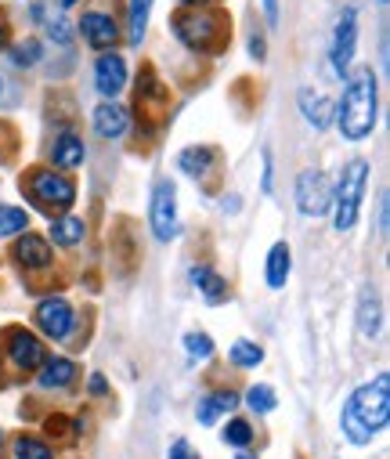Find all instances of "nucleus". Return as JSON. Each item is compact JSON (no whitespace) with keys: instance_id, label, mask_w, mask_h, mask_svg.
Returning a JSON list of instances; mask_svg holds the SVG:
<instances>
[{"instance_id":"nucleus-17","label":"nucleus","mask_w":390,"mask_h":459,"mask_svg":"<svg viewBox=\"0 0 390 459\" xmlns=\"http://www.w3.org/2000/svg\"><path fill=\"white\" fill-rule=\"evenodd\" d=\"M217 163H221V152L213 145H192L178 156V170H185L188 178H210Z\"/></svg>"},{"instance_id":"nucleus-42","label":"nucleus","mask_w":390,"mask_h":459,"mask_svg":"<svg viewBox=\"0 0 390 459\" xmlns=\"http://www.w3.org/2000/svg\"><path fill=\"white\" fill-rule=\"evenodd\" d=\"M62 8H76V0H62Z\"/></svg>"},{"instance_id":"nucleus-2","label":"nucleus","mask_w":390,"mask_h":459,"mask_svg":"<svg viewBox=\"0 0 390 459\" xmlns=\"http://www.w3.org/2000/svg\"><path fill=\"white\" fill-rule=\"evenodd\" d=\"M376 108H379V98H376V76L372 69H358L347 76V87H343V98L336 105V127L347 142H361L372 134L376 127Z\"/></svg>"},{"instance_id":"nucleus-39","label":"nucleus","mask_w":390,"mask_h":459,"mask_svg":"<svg viewBox=\"0 0 390 459\" xmlns=\"http://www.w3.org/2000/svg\"><path fill=\"white\" fill-rule=\"evenodd\" d=\"M105 391H108L105 377H91V394H105Z\"/></svg>"},{"instance_id":"nucleus-9","label":"nucleus","mask_w":390,"mask_h":459,"mask_svg":"<svg viewBox=\"0 0 390 459\" xmlns=\"http://www.w3.org/2000/svg\"><path fill=\"white\" fill-rule=\"evenodd\" d=\"M297 206L304 217H325L333 206V188L322 170H304L297 178Z\"/></svg>"},{"instance_id":"nucleus-1","label":"nucleus","mask_w":390,"mask_h":459,"mask_svg":"<svg viewBox=\"0 0 390 459\" xmlns=\"http://www.w3.org/2000/svg\"><path fill=\"white\" fill-rule=\"evenodd\" d=\"M386 423H390V377L379 373L372 384L358 387L343 402L340 427H343V437L351 445H368L372 434H379Z\"/></svg>"},{"instance_id":"nucleus-14","label":"nucleus","mask_w":390,"mask_h":459,"mask_svg":"<svg viewBox=\"0 0 390 459\" xmlns=\"http://www.w3.org/2000/svg\"><path fill=\"white\" fill-rule=\"evenodd\" d=\"M12 257L26 268V272H48L51 264H55V250H51V243L44 239V236H19V243L12 247Z\"/></svg>"},{"instance_id":"nucleus-46","label":"nucleus","mask_w":390,"mask_h":459,"mask_svg":"<svg viewBox=\"0 0 390 459\" xmlns=\"http://www.w3.org/2000/svg\"><path fill=\"white\" fill-rule=\"evenodd\" d=\"M0 437H4V434H0Z\"/></svg>"},{"instance_id":"nucleus-41","label":"nucleus","mask_w":390,"mask_h":459,"mask_svg":"<svg viewBox=\"0 0 390 459\" xmlns=\"http://www.w3.org/2000/svg\"><path fill=\"white\" fill-rule=\"evenodd\" d=\"M4 48H8V26L0 22V51H4Z\"/></svg>"},{"instance_id":"nucleus-32","label":"nucleus","mask_w":390,"mask_h":459,"mask_svg":"<svg viewBox=\"0 0 390 459\" xmlns=\"http://www.w3.org/2000/svg\"><path fill=\"white\" fill-rule=\"evenodd\" d=\"M224 441L235 445V448H246V445L253 441V427H249V420H231V423L224 427Z\"/></svg>"},{"instance_id":"nucleus-15","label":"nucleus","mask_w":390,"mask_h":459,"mask_svg":"<svg viewBox=\"0 0 390 459\" xmlns=\"http://www.w3.org/2000/svg\"><path fill=\"white\" fill-rule=\"evenodd\" d=\"M300 112H304V120L315 127V131H325L333 120H336V105L325 98V94H318V91H300Z\"/></svg>"},{"instance_id":"nucleus-31","label":"nucleus","mask_w":390,"mask_h":459,"mask_svg":"<svg viewBox=\"0 0 390 459\" xmlns=\"http://www.w3.org/2000/svg\"><path fill=\"white\" fill-rule=\"evenodd\" d=\"M185 351H188V359L206 362V359L213 355V340H210V333H185Z\"/></svg>"},{"instance_id":"nucleus-4","label":"nucleus","mask_w":390,"mask_h":459,"mask_svg":"<svg viewBox=\"0 0 390 459\" xmlns=\"http://www.w3.org/2000/svg\"><path fill=\"white\" fill-rule=\"evenodd\" d=\"M22 192L37 210H44L51 217L65 213L76 203V181L55 167H30L22 174Z\"/></svg>"},{"instance_id":"nucleus-36","label":"nucleus","mask_w":390,"mask_h":459,"mask_svg":"<svg viewBox=\"0 0 390 459\" xmlns=\"http://www.w3.org/2000/svg\"><path fill=\"white\" fill-rule=\"evenodd\" d=\"M249 55H253L256 62H264L268 48H264V37H260V33H253V37H249Z\"/></svg>"},{"instance_id":"nucleus-37","label":"nucleus","mask_w":390,"mask_h":459,"mask_svg":"<svg viewBox=\"0 0 390 459\" xmlns=\"http://www.w3.org/2000/svg\"><path fill=\"white\" fill-rule=\"evenodd\" d=\"M264 15L272 26H279V0H264Z\"/></svg>"},{"instance_id":"nucleus-24","label":"nucleus","mask_w":390,"mask_h":459,"mask_svg":"<svg viewBox=\"0 0 390 459\" xmlns=\"http://www.w3.org/2000/svg\"><path fill=\"white\" fill-rule=\"evenodd\" d=\"M235 391H217V394H206L203 402H199V409H195V416H199V423L203 427H210V423H217L228 409H235Z\"/></svg>"},{"instance_id":"nucleus-13","label":"nucleus","mask_w":390,"mask_h":459,"mask_svg":"<svg viewBox=\"0 0 390 459\" xmlns=\"http://www.w3.org/2000/svg\"><path fill=\"white\" fill-rule=\"evenodd\" d=\"M94 87L108 101L116 94H123V87H126V62H123V55H116V51H101L98 55V62H94Z\"/></svg>"},{"instance_id":"nucleus-8","label":"nucleus","mask_w":390,"mask_h":459,"mask_svg":"<svg viewBox=\"0 0 390 459\" xmlns=\"http://www.w3.org/2000/svg\"><path fill=\"white\" fill-rule=\"evenodd\" d=\"M152 236L160 243H170L178 236V188L170 178H160L156 188H152Z\"/></svg>"},{"instance_id":"nucleus-19","label":"nucleus","mask_w":390,"mask_h":459,"mask_svg":"<svg viewBox=\"0 0 390 459\" xmlns=\"http://www.w3.org/2000/svg\"><path fill=\"white\" fill-rule=\"evenodd\" d=\"M76 377H80L76 362L58 355V359H44V366H40V373H37V384H40L44 391H55V387H69Z\"/></svg>"},{"instance_id":"nucleus-10","label":"nucleus","mask_w":390,"mask_h":459,"mask_svg":"<svg viewBox=\"0 0 390 459\" xmlns=\"http://www.w3.org/2000/svg\"><path fill=\"white\" fill-rule=\"evenodd\" d=\"M33 322H37V329H40L44 336H51V340H69V333H73V325H76V315H73V307H69L65 297H48V300L37 304Z\"/></svg>"},{"instance_id":"nucleus-33","label":"nucleus","mask_w":390,"mask_h":459,"mask_svg":"<svg viewBox=\"0 0 390 459\" xmlns=\"http://www.w3.org/2000/svg\"><path fill=\"white\" fill-rule=\"evenodd\" d=\"M48 434H58L62 441H73L76 437V423L73 420H65V416H48Z\"/></svg>"},{"instance_id":"nucleus-3","label":"nucleus","mask_w":390,"mask_h":459,"mask_svg":"<svg viewBox=\"0 0 390 459\" xmlns=\"http://www.w3.org/2000/svg\"><path fill=\"white\" fill-rule=\"evenodd\" d=\"M170 30L178 40L199 55H221L231 40V19L210 4V8H178L170 19Z\"/></svg>"},{"instance_id":"nucleus-21","label":"nucleus","mask_w":390,"mask_h":459,"mask_svg":"<svg viewBox=\"0 0 390 459\" xmlns=\"http://www.w3.org/2000/svg\"><path fill=\"white\" fill-rule=\"evenodd\" d=\"M83 142L73 134V131H65V134H58L55 138V145H51V163L58 167V170H76L80 163H83Z\"/></svg>"},{"instance_id":"nucleus-23","label":"nucleus","mask_w":390,"mask_h":459,"mask_svg":"<svg viewBox=\"0 0 390 459\" xmlns=\"http://www.w3.org/2000/svg\"><path fill=\"white\" fill-rule=\"evenodd\" d=\"M290 272H293V254H290L286 243H275V247L268 250V264H264L268 286H272V290H282V286L290 282Z\"/></svg>"},{"instance_id":"nucleus-34","label":"nucleus","mask_w":390,"mask_h":459,"mask_svg":"<svg viewBox=\"0 0 390 459\" xmlns=\"http://www.w3.org/2000/svg\"><path fill=\"white\" fill-rule=\"evenodd\" d=\"M48 33H51V40H58V44H69V26H65V19H51Z\"/></svg>"},{"instance_id":"nucleus-26","label":"nucleus","mask_w":390,"mask_h":459,"mask_svg":"<svg viewBox=\"0 0 390 459\" xmlns=\"http://www.w3.org/2000/svg\"><path fill=\"white\" fill-rule=\"evenodd\" d=\"M149 15H152V0H130V44H142L145 30H149Z\"/></svg>"},{"instance_id":"nucleus-40","label":"nucleus","mask_w":390,"mask_h":459,"mask_svg":"<svg viewBox=\"0 0 390 459\" xmlns=\"http://www.w3.org/2000/svg\"><path fill=\"white\" fill-rule=\"evenodd\" d=\"M181 8H210V4H217V0H178Z\"/></svg>"},{"instance_id":"nucleus-35","label":"nucleus","mask_w":390,"mask_h":459,"mask_svg":"<svg viewBox=\"0 0 390 459\" xmlns=\"http://www.w3.org/2000/svg\"><path fill=\"white\" fill-rule=\"evenodd\" d=\"M170 459H199V455L192 452V445H188L185 437H178V441L170 445Z\"/></svg>"},{"instance_id":"nucleus-29","label":"nucleus","mask_w":390,"mask_h":459,"mask_svg":"<svg viewBox=\"0 0 390 459\" xmlns=\"http://www.w3.org/2000/svg\"><path fill=\"white\" fill-rule=\"evenodd\" d=\"M15 459H55V455H51V448H48L40 437L19 434V437H15Z\"/></svg>"},{"instance_id":"nucleus-28","label":"nucleus","mask_w":390,"mask_h":459,"mask_svg":"<svg viewBox=\"0 0 390 459\" xmlns=\"http://www.w3.org/2000/svg\"><path fill=\"white\" fill-rule=\"evenodd\" d=\"M246 405H249L253 412L264 416V412H272V409L279 405V398H275V391H272L268 384H253V387L246 391Z\"/></svg>"},{"instance_id":"nucleus-38","label":"nucleus","mask_w":390,"mask_h":459,"mask_svg":"<svg viewBox=\"0 0 390 459\" xmlns=\"http://www.w3.org/2000/svg\"><path fill=\"white\" fill-rule=\"evenodd\" d=\"M379 236H386V192L379 195Z\"/></svg>"},{"instance_id":"nucleus-25","label":"nucleus","mask_w":390,"mask_h":459,"mask_svg":"<svg viewBox=\"0 0 390 459\" xmlns=\"http://www.w3.org/2000/svg\"><path fill=\"white\" fill-rule=\"evenodd\" d=\"M228 359H231L238 369H256L260 362H264V348H260V343H253V340H235L231 351H228Z\"/></svg>"},{"instance_id":"nucleus-22","label":"nucleus","mask_w":390,"mask_h":459,"mask_svg":"<svg viewBox=\"0 0 390 459\" xmlns=\"http://www.w3.org/2000/svg\"><path fill=\"white\" fill-rule=\"evenodd\" d=\"M192 282L199 286V293L206 297V304H224V300L231 297L228 279H221L210 264H195V268H192Z\"/></svg>"},{"instance_id":"nucleus-44","label":"nucleus","mask_w":390,"mask_h":459,"mask_svg":"<svg viewBox=\"0 0 390 459\" xmlns=\"http://www.w3.org/2000/svg\"><path fill=\"white\" fill-rule=\"evenodd\" d=\"M379 4H386V0H379Z\"/></svg>"},{"instance_id":"nucleus-7","label":"nucleus","mask_w":390,"mask_h":459,"mask_svg":"<svg viewBox=\"0 0 390 459\" xmlns=\"http://www.w3.org/2000/svg\"><path fill=\"white\" fill-rule=\"evenodd\" d=\"M134 108H138V117L142 124H163L167 120V112H170V87L160 83L156 69L145 65L138 73V91H134Z\"/></svg>"},{"instance_id":"nucleus-20","label":"nucleus","mask_w":390,"mask_h":459,"mask_svg":"<svg viewBox=\"0 0 390 459\" xmlns=\"http://www.w3.org/2000/svg\"><path fill=\"white\" fill-rule=\"evenodd\" d=\"M83 236H87V224L80 217H73V213L51 217L48 243H55V247H76V243H83Z\"/></svg>"},{"instance_id":"nucleus-43","label":"nucleus","mask_w":390,"mask_h":459,"mask_svg":"<svg viewBox=\"0 0 390 459\" xmlns=\"http://www.w3.org/2000/svg\"><path fill=\"white\" fill-rule=\"evenodd\" d=\"M238 459H249V455H238Z\"/></svg>"},{"instance_id":"nucleus-18","label":"nucleus","mask_w":390,"mask_h":459,"mask_svg":"<svg viewBox=\"0 0 390 459\" xmlns=\"http://www.w3.org/2000/svg\"><path fill=\"white\" fill-rule=\"evenodd\" d=\"M379 329H383L379 293H376L372 286H365V290H361V297H358V333L372 340V336H379Z\"/></svg>"},{"instance_id":"nucleus-12","label":"nucleus","mask_w":390,"mask_h":459,"mask_svg":"<svg viewBox=\"0 0 390 459\" xmlns=\"http://www.w3.org/2000/svg\"><path fill=\"white\" fill-rule=\"evenodd\" d=\"M80 37L87 40V48L94 51H112L119 44V26L108 12H83L80 19Z\"/></svg>"},{"instance_id":"nucleus-30","label":"nucleus","mask_w":390,"mask_h":459,"mask_svg":"<svg viewBox=\"0 0 390 459\" xmlns=\"http://www.w3.org/2000/svg\"><path fill=\"white\" fill-rule=\"evenodd\" d=\"M40 55H44V48H40V40H37V37H26L22 44H15V48H12V62H15L19 69L37 65V62H40Z\"/></svg>"},{"instance_id":"nucleus-27","label":"nucleus","mask_w":390,"mask_h":459,"mask_svg":"<svg viewBox=\"0 0 390 459\" xmlns=\"http://www.w3.org/2000/svg\"><path fill=\"white\" fill-rule=\"evenodd\" d=\"M30 228V217H26V210H19V206H8V203H0V236H19V232H26Z\"/></svg>"},{"instance_id":"nucleus-11","label":"nucleus","mask_w":390,"mask_h":459,"mask_svg":"<svg viewBox=\"0 0 390 459\" xmlns=\"http://www.w3.org/2000/svg\"><path fill=\"white\" fill-rule=\"evenodd\" d=\"M354 48H358V12L347 8V12H340L336 30H333V73L336 76H347L351 73Z\"/></svg>"},{"instance_id":"nucleus-45","label":"nucleus","mask_w":390,"mask_h":459,"mask_svg":"<svg viewBox=\"0 0 390 459\" xmlns=\"http://www.w3.org/2000/svg\"><path fill=\"white\" fill-rule=\"evenodd\" d=\"M0 87H4V80H0Z\"/></svg>"},{"instance_id":"nucleus-6","label":"nucleus","mask_w":390,"mask_h":459,"mask_svg":"<svg viewBox=\"0 0 390 459\" xmlns=\"http://www.w3.org/2000/svg\"><path fill=\"white\" fill-rule=\"evenodd\" d=\"M48 359L44 340L37 333H30L26 325H8L0 333V362L12 377H26L33 369H40Z\"/></svg>"},{"instance_id":"nucleus-16","label":"nucleus","mask_w":390,"mask_h":459,"mask_svg":"<svg viewBox=\"0 0 390 459\" xmlns=\"http://www.w3.org/2000/svg\"><path fill=\"white\" fill-rule=\"evenodd\" d=\"M94 134L101 138V142H116V138H123V131H126V112L116 105V101H105V105H98L94 108Z\"/></svg>"},{"instance_id":"nucleus-5","label":"nucleus","mask_w":390,"mask_h":459,"mask_svg":"<svg viewBox=\"0 0 390 459\" xmlns=\"http://www.w3.org/2000/svg\"><path fill=\"white\" fill-rule=\"evenodd\" d=\"M365 185H368V163L365 160H351L336 181V192H333V228L340 236H347L354 221H358V206H361V195H365Z\"/></svg>"}]
</instances>
